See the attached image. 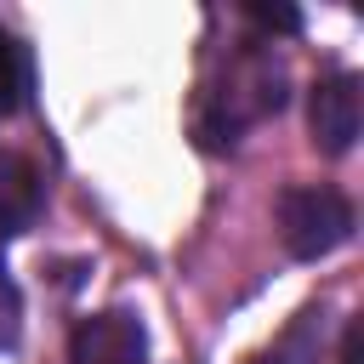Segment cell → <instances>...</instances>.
<instances>
[{
	"mask_svg": "<svg viewBox=\"0 0 364 364\" xmlns=\"http://www.w3.org/2000/svg\"><path fill=\"white\" fill-rule=\"evenodd\" d=\"M358 125H364V97H358V74H324L307 97V131H313V148L318 154H347L358 142Z\"/></svg>",
	"mask_w": 364,
	"mask_h": 364,
	"instance_id": "cell-3",
	"label": "cell"
},
{
	"mask_svg": "<svg viewBox=\"0 0 364 364\" xmlns=\"http://www.w3.org/2000/svg\"><path fill=\"white\" fill-rule=\"evenodd\" d=\"M40 199H46L40 171H34L23 154H6V148H0V239L28 233L34 216H40Z\"/></svg>",
	"mask_w": 364,
	"mask_h": 364,
	"instance_id": "cell-5",
	"label": "cell"
},
{
	"mask_svg": "<svg viewBox=\"0 0 364 364\" xmlns=\"http://www.w3.org/2000/svg\"><path fill=\"white\" fill-rule=\"evenodd\" d=\"M23 97H28V57H23V46L0 28V119H11V114L23 108Z\"/></svg>",
	"mask_w": 364,
	"mask_h": 364,
	"instance_id": "cell-6",
	"label": "cell"
},
{
	"mask_svg": "<svg viewBox=\"0 0 364 364\" xmlns=\"http://www.w3.org/2000/svg\"><path fill=\"white\" fill-rule=\"evenodd\" d=\"M279 108H284V68L273 63V51H245L228 68V85L216 97H205L199 142L205 148H228L245 119H262V114H279Z\"/></svg>",
	"mask_w": 364,
	"mask_h": 364,
	"instance_id": "cell-1",
	"label": "cell"
},
{
	"mask_svg": "<svg viewBox=\"0 0 364 364\" xmlns=\"http://www.w3.org/2000/svg\"><path fill=\"white\" fill-rule=\"evenodd\" d=\"M250 17H256V23H262V28H301V17H296V11H290V6H279V11H267V6H256V11H250Z\"/></svg>",
	"mask_w": 364,
	"mask_h": 364,
	"instance_id": "cell-8",
	"label": "cell"
},
{
	"mask_svg": "<svg viewBox=\"0 0 364 364\" xmlns=\"http://www.w3.org/2000/svg\"><path fill=\"white\" fill-rule=\"evenodd\" d=\"M279 239H284L290 256L318 262V256H330L336 245L353 239V205L336 188H318V182L284 188L279 193Z\"/></svg>",
	"mask_w": 364,
	"mask_h": 364,
	"instance_id": "cell-2",
	"label": "cell"
},
{
	"mask_svg": "<svg viewBox=\"0 0 364 364\" xmlns=\"http://www.w3.org/2000/svg\"><path fill=\"white\" fill-rule=\"evenodd\" d=\"M17 324H23V296H17L11 273L0 267V347H11V341H17Z\"/></svg>",
	"mask_w": 364,
	"mask_h": 364,
	"instance_id": "cell-7",
	"label": "cell"
},
{
	"mask_svg": "<svg viewBox=\"0 0 364 364\" xmlns=\"http://www.w3.org/2000/svg\"><path fill=\"white\" fill-rule=\"evenodd\" d=\"M68 364H148V330L142 318L108 307L74 324L68 336Z\"/></svg>",
	"mask_w": 364,
	"mask_h": 364,
	"instance_id": "cell-4",
	"label": "cell"
}]
</instances>
